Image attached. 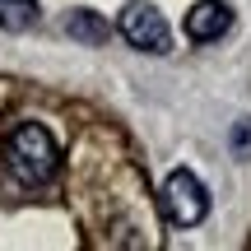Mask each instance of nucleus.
Masks as SVG:
<instances>
[{"label": "nucleus", "mask_w": 251, "mask_h": 251, "mask_svg": "<svg viewBox=\"0 0 251 251\" xmlns=\"http://www.w3.org/2000/svg\"><path fill=\"white\" fill-rule=\"evenodd\" d=\"M5 163L9 172H14L24 186H42V181L56 177V163H61V153H56V140L47 126H19L14 135H9L5 144Z\"/></svg>", "instance_id": "1"}, {"label": "nucleus", "mask_w": 251, "mask_h": 251, "mask_svg": "<svg viewBox=\"0 0 251 251\" xmlns=\"http://www.w3.org/2000/svg\"><path fill=\"white\" fill-rule=\"evenodd\" d=\"M163 209H168V219L177 228H196L200 219L209 214V191L200 186L196 172L177 168L168 181H163Z\"/></svg>", "instance_id": "2"}, {"label": "nucleus", "mask_w": 251, "mask_h": 251, "mask_svg": "<svg viewBox=\"0 0 251 251\" xmlns=\"http://www.w3.org/2000/svg\"><path fill=\"white\" fill-rule=\"evenodd\" d=\"M121 33H126V42H130V47H140V51H149V56L172 51L168 19H163L149 0H130V5L121 9Z\"/></svg>", "instance_id": "3"}, {"label": "nucleus", "mask_w": 251, "mask_h": 251, "mask_svg": "<svg viewBox=\"0 0 251 251\" xmlns=\"http://www.w3.org/2000/svg\"><path fill=\"white\" fill-rule=\"evenodd\" d=\"M228 28H233V9L224 0H200L186 14V37L191 42H219Z\"/></svg>", "instance_id": "4"}, {"label": "nucleus", "mask_w": 251, "mask_h": 251, "mask_svg": "<svg viewBox=\"0 0 251 251\" xmlns=\"http://www.w3.org/2000/svg\"><path fill=\"white\" fill-rule=\"evenodd\" d=\"M65 33H70L75 42H84V47H102L107 42V19H102L98 9H70V14H65Z\"/></svg>", "instance_id": "5"}, {"label": "nucleus", "mask_w": 251, "mask_h": 251, "mask_svg": "<svg viewBox=\"0 0 251 251\" xmlns=\"http://www.w3.org/2000/svg\"><path fill=\"white\" fill-rule=\"evenodd\" d=\"M37 19H42L37 0H0V28L5 33H28V28H37Z\"/></svg>", "instance_id": "6"}, {"label": "nucleus", "mask_w": 251, "mask_h": 251, "mask_svg": "<svg viewBox=\"0 0 251 251\" xmlns=\"http://www.w3.org/2000/svg\"><path fill=\"white\" fill-rule=\"evenodd\" d=\"M233 153H237V158H251V121H237V130H233Z\"/></svg>", "instance_id": "7"}]
</instances>
